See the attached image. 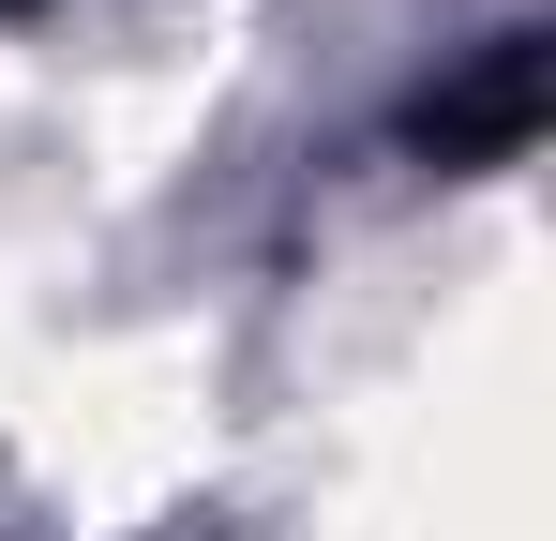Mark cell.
<instances>
[{
  "label": "cell",
  "mask_w": 556,
  "mask_h": 541,
  "mask_svg": "<svg viewBox=\"0 0 556 541\" xmlns=\"http://www.w3.org/2000/svg\"><path fill=\"white\" fill-rule=\"evenodd\" d=\"M527 121H542V46H527V30H511L466 90H437V105H421V136H437V151H511Z\"/></svg>",
  "instance_id": "obj_1"
}]
</instances>
